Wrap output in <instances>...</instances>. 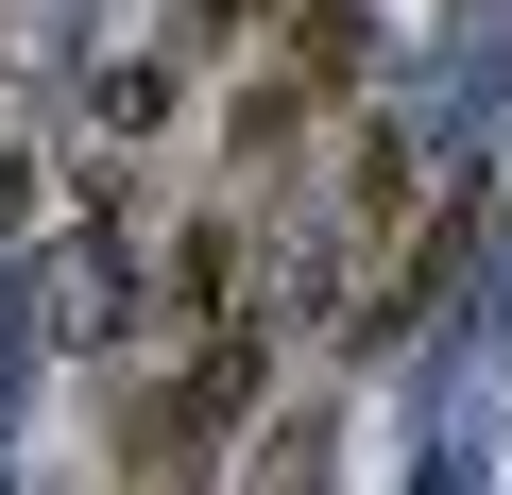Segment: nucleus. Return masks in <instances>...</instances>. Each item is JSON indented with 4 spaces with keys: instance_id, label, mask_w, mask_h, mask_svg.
I'll return each mask as SVG.
<instances>
[{
    "instance_id": "1",
    "label": "nucleus",
    "mask_w": 512,
    "mask_h": 495,
    "mask_svg": "<svg viewBox=\"0 0 512 495\" xmlns=\"http://www.w3.org/2000/svg\"><path fill=\"white\" fill-rule=\"evenodd\" d=\"M359 69H376V18H359V0H291V52L239 86V154H291L308 103H342Z\"/></svg>"
},
{
    "instance_id": "2",
    "label": "nucleus",
    "mask_w": 512,
    "mask_h": 495,
    "mask_svg": "<svg viewBox=\"0 0 512 495\" xmlns=\"http://www.w3.org/2000/svg\"><path fill=\"white\" fill-rule=\"evenodd\" d=\"M256 495H325V427H274V461H256Z\"/></svg>"
},
{
    "instance_id": "3",
    "label": "nucleus",
    "mask_w": 512,
    "mask_h": 495,
    "mask_svg": "<svg viewBox=\"0 0 512 495\" xmlns=\"http://www.w3.org/2000/svg\"><path fill=\"white\" fill-rule=\"evenodd\" d=\"M239 18H256V0H188V52H222V35H239Z\"/></svg>"
}]
</instances>
